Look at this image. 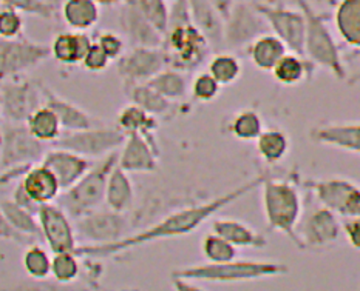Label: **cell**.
Here are the masks:
<instances>
[{
    "instance_id": "cell-1",
    "label": "cell",
    "mask_w": 360,
    "mask_h": 291,
    "mask_svg": "<svg viewBox=\"0 0 360 291\" xmlns=\"http://www.w3.org/2000/svg\"><path fill=\"white\" fill-rule=\"evenodd\" d=\"M262 176H257L254 179L248 180L243 185L233 188V190L224 193L212 201H207L205 203H195L191 207L179 208L174 213L162 217L158 222L152 224L150 226L144 228L138 233H131L125 238L112 242V243H101V245H91V243H85V245H77L75 248V253L81 257H90V259H104L125 253L131 248H136L146 243H152L156 241L164 239H175L183 238L198 230L200 225H202L212 216H215L218 211L232 205L233 202L245 198L246 194L254 191L255 188L262 187L263 182Z\"/></svg>"
},
{
    "instance_id": "cell-2",
    "label": "cell",
    "mask_w": 360,
    "mask_h": 291,
    "mask_svg": "<svg viewBox=\"0 0 360 291\" xmlns=\"http://www.w3.org/2000/svg\"><path fill=\"white\" fill-rule=\"evenodd\" d=\"M263 211L268 226L285 234L299 247L297 225L303 213L302 198L291 180L264 176L262 182Z\"/></svg>"
},
{
    "instance_id": "cell-3",
    "label": "cell",
    "mask_w": 360,
    "mask_h": 291,
    "mask_svg": "<svg viewBox=\"0 0 360 291\" xmlns=\"http://www.w3.org/2000/svg\"><path fill=\"white\" fill-rule=\"evenodd\" d=\"M289 270L285 264L272 261H238L233 259L223 264H202L184 266L172 273L174 278L189 279L192 282H212V284H233L264 278L283 276Z\"/></svg>"
},
{
    "instance_id": "cell-4",
    "label": "cell",
    "mask_w": 360,
    "mask_h": 291,
    "mask_svg": "<svg viewBox=\"0 0 360 291\" xmlns=\"http://www.w3.org/2000/svg\"><path fill=\"white\" fill-rule=\"evenodd\" d=\"M116 165H118V153L113 151L99 162L93 163V167L73 187L62 191L58 203L67 211L70 217H81L90 211L98 210L101 203L105 202L108 176Z\"/></svg>"
},
{
    "instance_id": "cell-5",
    "label": "cell",
    "mask_w": 360,
    "mask_h": 291,
    "mask_svg": "<svg viewBox=\"0 0 360 291\" xmlns=\"http://www.w3.org/2000/svg\"><path fill=\"white\" fill-rule=\"evenodd\" d=\"M307 20V36H304V56L317 67H323L339 81L347 79V68L343 64L342 54L335 39L328 28L323 18L320 15L309 0H297Z\"/></svg>"
},
{
    "instance_id": "cell-6",
    "label": "cell",
    "mask_w": 360,
    "mask_h": 291,
    "mask_svg": "<svg viewBox=\"0 0 360 291\" xmlns=\"http://www.w3.org/2000/svg\"><path fill=\"white\" fill-rule=\"evenodd\" d=\"M162 51L166 54L167 67L191 73L207 59L212 46L193 22H189L167 28Z\"/></svg>"
},
{
    "instance_id": "cell-7",
    "label": "cell",
    "mask_w": 360,
    "mask_h": 291,
    "mask_svg": "<svg viewBox=\"0 0 360 291\" xmlns=\"http://www.w3.org/2000/svg\"><path fill=\"white\" fill-rule=\"evenodd\" d=\"M125 139H127V135L118 125L116 127L93 125V127L76 131H64L51 145L70 149V151L93 159V157H105L107 154L116 151L122 147Z\"/></svg>"
},
{
    "instance_id": "cell-8",
    "label": "cell",
    "mask_w": 360,
    "mask_h": 291,
    "mask_svg": "<svg viewBox=\"0 0 360 291\" xmlns=\"http://www.w3.org/2000/svg\"><path fill=\"white\" fill-rule=\"evenodd\" d=\"M45 145L28 130L27 123L5 122L0 136V165L4 170L30 167L44 159Z\"/></svg>"
},
{
    "instance_id": "cell-9",
    "label": "cell",
    "mask_w": 360,
    "mask_h": 291,
    "mask_svg": "<svg viewBox=\"0 0 360 291\" xmlns=\"http://www.w3.org/2000/svg\"><path fill=\"white\" fill-rule=\"evenodd\" d=\"M271 28L255 5L236 0L228 18L224 19L223 48L228 51L245 50Z\"/></svg>"
},
{
    "instance_id": "cell-10",
    "label": "cell",
    "mask_w": 360,
    "mask_h": 291,
    "mask_svg": "<svg viewBox=\"0 0 360 291\" xmlns=\"http://www.w3.org/2000/svg\"><path fill=\"white\" fill-rule=\"evenodd\" d=\"M304 187L317 202L347 219L360 217V185L345 177L307 179Z\"/></svg>"
},
{
    "instance_id": "cell-11",
    "label": "cell",
    "mask_w": 360,
    "mask_h": 291,
    "mask_svg": "<svg viewBox=\"0 0 360 291\" xmlns=\"http://www.w3.org/2000/svg\"><path fill=\"white\" fill-rule=\"evenodd\" d=\"M342 224L330 208L319 202V205L307 208L297 225V238L300 250L320 251L340 239Z\"/></svg>"
},
{
    "instance_id": "cell-12",
    "label": "cell",
    "mask_w": 360,
    "mask_h": 291,
    "mask_svg": "<svg viewBox=\"0 0 360 291\" xmlns=\"http://www.w3.org/2000/svg\"><path fill=\"white\" fill-rule=\"evenodd\" d=\"M50 56V46L30 41L23 36L18 39L0 37V82L36 68Z\"/></svg>"
},
{
    "instance_id": "cell-13",
    "label": "cell",
    "mask_w": 360,
    "mask_h": 291,
    "mask_svg": "<svg viewBox=\"0 0 360 291\" xmlns=\"http://www.w3.org/2000/svg\"><path fill=\"white\" fill-rule=\"evenodd\" d=\"M0 104L5 122L25 123L28 117L44 105L42 86L27 79H8L0 82Z\"/></svg>"
},
{
    "instance_id": "cell-14",
    "label": "cell",
    "mask_w": 360,
    "mask_h": 291,
    "mask_svg": "<svg viewBox=\"0 0 360 291\" xmlns=\"http://www.w3.org/2000/svg\"><path fill=\"white\" fill-rule=\"evenodd\" d=\"M76 234L91 245L112 243L129 236L130 222L125 213L115 210H95L76 219Z\"/></svg>"
},
{
    "instance_id": "cell-15",
    "label": "cell",
    "mask_w": 360,
    "mask_h": 291,
    "mask_svg": "<svg viewBox=\"0 0 360 291\" xmlns=\"http://www.w3.org/2000/svg\"><path fill=\"white\" fill-rule=\"evenodd\" d=\"M258 11L268 22L271 33L283 41L286 48L304 56V36H307V20L300 8H288L281 4L257 6Z\"/></svg>"
},
{
    "instance_id": "cell-16",
    "label": "cell",
    "mask_w": 360,
    "mask_h": 291,
    "mask_svg": "<svg viewBox=\"0 0 360 291\" xmlns=\"http://www.w3.org/2000/svg\"><path fill=\"white\" fill-rule=\"evenodd\" d=\"M167 67L166 54L161 48L150 46H131L122 56L116 60V72L122 79L124 88L131 85L146 83L161 69Z\"/></svg>"
},
{
    "instance_id": "cell-17",
    "label": "cell",
    "mask_w": 360,
    "mask_h": 291,
    "mask_svg": "<svg viewBox=\"0 0 360 291\" xmlns=\"http://www.w3.org/2000/svg\"><path fill=\"white\" fill-rule=\"evenodd\" d=\"M37 219L41 224L42 238L53 253L59 251H75L76 230L70 220V215L59 203H42L37 211Z\"/></svg>"
},
{
    "instance_id": "cell-18",
    "label": "cell",
    "mask_w": 360,
    "mask_h": 291,
    "mask_svg": "<svg viewBox=\"0 0 360 291\" xmlns=\"http://www.w3.org/2000/svg\"><path fill=\"white\" fill-rule=\"evenodd\" d=\"M120 27L130 46L161 48L164 36L139 11L135 0H125L120 10Z\"/></svg>"
},
{
    "instance_id": "cell-19",
    "label": "cell",
    "mask_w": 360,
    "mask_h": 291,
    "mask_svg": "<svg viewBox=\"0 0 360 291\" xmlns=\"http://www.w3.org/2000/svg\"><path fill=\"white\" fill-rule=\"evenodd\" d=\"M41 163H44L46 168L51 170L53 175L56 176L62 191H65L70 187H73L77 180L93 167V162L89 157L58 147H53L51 149H49Z\"/></svg>"
},
{
    "instance_id": "cell-20",
    "label": "cell",
    "mask_w": 360,
    "mask_h": 291,
    "mask_svg": "<svg viewBox=\"0 0 360 291\" xmlns=\"http://www.w3.org/2000/svg\"><path fill=\"white\" fill-rule=\"evenodd\" d=\"M160 148L153 147L141 135H127L118 153V165L129 172H153L158 168Z\"/></svg>"
},
{
    "instance_id": "cell-21",
    "label": "cell",
    "mask_w": 360,
    "mask_h": 291,
    "mask_svg": "<svg viewBox=\"0 0 360 291\" xmlns=\"http://www.w3.org/2000/svg\"><path fill=\"white\" fill-rule=\"evenodd\" d=\"M312 142L360 154V122L322 123L309 133Z\"/></svg>"
},
{
    "instance_id": "cell-22",
    "label": "cell",
    "mask_w": 360,
    "mask_h": 291,
    "mask_svg": "<svg viewBox=\"0 0 360 291\" xmlns=\"http://www.w3.org/2000/svg\"><path fill=\"white\" fill-rule=\"evenodd\" d=\"M193 25L206 36L212 50H223L224 19L212 0H187Z\"/></svg>"
},
{
    "instance_id": "cell-23",
    "label": "cell",
    "mask_w": 360,
    "mask_h": 291,
    "mask_svg": "<svg viewBox=\"0 0 360 291\" xmlns=\"http://www.w3.org/2000/svg\"><path fill=\"white\" fill-rule=\"evenodd\" d=\"M20 184L31 196V199L37 202L39 205L58 201L62 191L56 176L44 163L31 165L20 177Z\"/></svg>"
},
{
    "instance_id": "cell-24",
    "label": "cell",
    "mask_w": 360,
    "mask_h": 291,
    "mask_svg": "<svg viewBox=\"0 0 360 291\" xmlns=\"http://www.w3.org/2000/svg\"><path fill=\"white\" fill-rule=\"evenodd\" d=\"M41 86H42V94H44V104L49 105L53 111L58 114L59 121L62 123V130L76 131V130L93 127V125H98V121L95 117L90 116L87 111H84L82 108L73 104V102L60 97L59 94L54 93L51 88H49V86H45L42 83Z\"/></svg>"
},
{
    "instance_id": "cell-25",
    "label": "cell",
    "mask_w": 360,
    "mask_h": 291,
    "mask_svg": "<svg viewBox=\"0 0 360 291\" xmlns=\"http://www.w3.org/2000/svg\"><path fill=\"white\" fill-rule=\"evenodd\" d=\"M93 42L87 31H62L53 39L51 56L64 65L81 64Z\"/></svg>"
},
{
    "instance_id": "cell-26",
    "label": "cell",
    "mask_w": 360,
    "mask_h": 291,
    "mask_svg": "<svg viewBox=\"0 0 360 291\" xmlns=\"http://www.w3.org/2000/svg\"><path fill=\"white\" fill-rule=\"evenodd\" d=\"M316 68L317 65L314 62H311L307 56L288 51L285 56L277 62V65L274 67L271 73L278 83L285 86H295L314 76Z\"/></svg>"
},
{
    "instance_id": "cell-27",
    "label": "cell",
    "mask_w": 360,
    "mask_h": 291,
    "mask_svg": "<svg viewBox=\"0 0 360 291\" xmlns=\"http://www.w3.org/2000/svg\"><path fill=\"white\" fill-rule=\"evenodd\" d=\"M107 207L120 213H127L135 203V185L129 176V171L122 170L116 165L108 176L107 190H105Z\"/></svg>"
},
{
    "instance_id": "cell-28",
    "label": "cell",
    "mask_w": 360,
    "mask_h": 291,
    "mask_svg": "<svg viewBox=\"0 0 360 291\" xmlns=\"http://www.w3.org/2000/svg\"><path fill=\"white\" fill-rule=\"evenodd\" d=\"M289 50L283 43L281 39H278L274 33L262 34L258 39L248 46V53L250 62L254 67L260 72H272L277 62L285 56Z\"/></svg>"
},
{
    "instance_id": "cell-29",
    "label": "cell",
    "mask_w": 360,
    "mask_h": 291,
    "mask_svg": "<svg viewBox=\"0 0 360 291\" xmlns=\"http://www.w3.org/2000/svg\"><path fill=\"white\" fill-rule=\"evenodd\" d=\"M212 231L232 242L237 248H264L266 239L252 226L236 219H214Z\"/></svg>"
},
{
    "instance_id": "cell-30",
    "label": "cell",
    "mask_w": 360,
    "mask_h": 291,
    "mask_svg": "<svg viewBox=\"0 0 360 291\" xmlns=\"http://www.w3.org/2000/svg\"><path fill=\"white\" fill-rule=\"evenodd\" d=\"M118 127L125 133V135H133V133H136V135L146 137L153 147L160 148L155 139V131L158 128L156 116L148 114L146 109L141 107L135 104L124 107L118 114Z\"/></svg>"
},
{
    "instance_id": "cell-31",
    "label": "cell",
    "mask_w": 360,
    "mask_h": 291,
    "mask_svg": "<svg viewBox=\"0 0 360 291\" xmlns=\"http://www.w3.org/2000/svg\"><path fill=\"white\" fill-rule=\"evenodd\" d=\"M334 23L342 41L360 50V0H339Z\"/></svg>"
},
{
    "instance_id": "cell-32",
    "label": "cell",
    "mask_w": 360,
    "mask_h": 291,
    "mask_svg": "<svg viewBox=\"0 0 360 291\" xmlns=\"http://www.w3.org/2000/svg\"><path fill=\"white\" fill-rule=\"evenodd\" d=\"M99 5L95 0H65L60 8V18L75 31H89L99 20Z\"/></svg>"
},
{
    "instance_id": "cell-33",
    "label": "cell",
    "mask_w": 360,
    "mask_h": 291,
    "mask_svg": "<svg viewBox=\"0 0 360 291\" xmlns=\"http://www.w3.org/2000/svg\"><path fill=\"white\" fill-rule=\"evenodd\" d=\"M25 123L28 130L31 131V135L44 144H53L54 140H58L62 133H64L58 114L45 104L42 107H39L36 111L28 117V121Z\"/></svg>"
},
{
    "instance_id": "cell-34",
    "label": "cell",
    "mask_w": 360,
    "mask_h": 291,
    "mask_svg": "<svg viewBox=\"0 0 360 291\" xmlns=\"http://www.w3.org/2000/svg\"><path fill=\"white\" fill-rule=\"evenodd\" d=\"M257 151L262 159L268 165H276L288 156L291 149V140L285 131L278 128L263 130L260 136L255 140Z\"/></svg>"
},
{
    "instance_id": "cell-35",
    "label": "cell",
    "mask_w": 360,
    "mask_h": 291,
    "mask_svg": "<svg viewBox=\"0 0 360 291\" xmlns=\"http://www.w3.org/2000/svg\"><path fill=\"white\" fill-rule=\"evenodd\" d=\"M0 208H2L4 215L10 220V224L30 239H44L41 224H39L37 215L30 211L27 208L20 207L19 203H15L13 199L0 201Z\"/></svg>"
},
{
    "instance_id": "cell-36",
    "label": "cell",
    "mask_w": 360,
    "mask_h": 291,
    "mask_svg": "<svg viewBox=\"0 0 360 291\" xmlns=\"http://www.w3.org/2000/svg\"><path fill=\"white\" fill-rule=\"evenodd\" d=\"M124 93L127 94L131 104L146 109V111L152 116L166 114L172 105V102L169 99L164 97L162 94H160L147 82L131 85L129 88H124Z\"/></svg>"
},
{
    "instance_id": "cell-37",
    "label": "cell",
    "mask_w": 360,
    "mask_h": 291,
    "mask_svg": "<svg viewBox=\"0 0 360 291\" xmlns=\"http://www.w3.org/2000/svg\"><path fill=\"white\" fill-rule=\"evenodd\" d=\"M147 83L153 86L156 91L162 94V96L169 99L170 102L184 99L187 94V88H189L186 73L170 67L161 69V72L153 76Z\"/></svg>"
},
{
    "instance_id": "cell-38",
    "label": "cell",
    "mask_w": 360,
    "mask_h": 291,
    "mask_svg": "<svg viewBox=\"0 0 360 291\" xmlns=\"http://www.w3.org/2000/svg\"><path fill=\"white\" fill-rule=\"evenodd\" d=\"M207 72L212 74L221 86H229L236 83L243 74L241 60L233 56L231 51H218L210 59L207 65Z\"/></svg>"
},
{
    "instance_id": "cell-39",
    "label": "cell",
    "mask_w": 360,
    "mask_h": 291,
    "mask_svg": "<svg viewBox=\"0 0 360 291\" xmlns=\"http://www.w3.org/2000/svg\"><path fill=\"white\" fill-rule=\"evenodd\" d=\"M264 130L262 116L255 109H241L229 122L231 135L243 142H255Z\"/></svg>"
},
{
    "instance_id": "cell-40",
    "label": "cell",
    "mask_w": 360,
    "mask_h": 291,
    "mask_svg": "<svg viewBox=\"0 0 360 291\" xmlns=\"http://www.w3.org/2000/svg\"><path fill=\"white\" fill-rule=\"evenodd\" d=\"M201 251L207 262L223 264L237 259L238 248L223 236L212 231L207 233L201 241Z\"/></svg>"
},
{
    "instance_id": "cell-41",
    "label": "cell",
    "mask_w": 360,
    "mask_h": 291,
    "mask_svg": "<svg viewBox=\"0 0 360 291\" xmlns=\"http://www.w3.org/2000/svg\"><path fill=\"white\" fill-rule=\"evenodd\" d=\"M53 257L37 243H30L22 256V266L30 278L44 280L51 276Z\"/></svg>"
},
{
    "instance_id": "cell-42",
    "label": "cell",
    "mask_w": 360,
    "mask_h": 291,
    "mask_svg": "<svg viewBox=\"0 0 360 291\" xmlns=\"http://www.w3.org/2000/svg\"><path fill=\"white\" fill-rule=\"evenodd\" d=\"M81 256H77L75 251H59L53 253L51 261V276L59 284H70L76 280L81 274Z\"/></svg>"
},
{
    "instance_id": "cell-43",
    "label": "cell",
    "mask_w": 360,
    "mask_h": 291,
    "mask_svg": "<svg viewBox=\"0 0 360 291\" xmlns=\"http://www.w3.org/2000/svg\"><path fill=\"white\" fill-rule=\"evenodd\" d=\"M139 11L146 15V19L160 31L162 36H166L169 28V10L166 0H135Z\"/></svg>"
},
{
    "instance_id": "cell-44",
    "label": "cell",
    "mask_w": 360,
    "mask_h": 291,
    "mask_svg": "<svg viewBox=\"0 0 360 291\" xmlns=\"http://www.w3.org/2000/svg\"><path fill=\"white\" fill-rule=\"evenodd\" d=\"M221 85L218 83L217 79L210 74L209 72L200 73L193 77L192 85H191V91H192V97L197 102H212L218 97L220 94Z\"/></svg>"
},
{
    "instance_id": "cell-45",
    "label": "cell",
    "mask_w": 360,
    "mask_h": 291,
    "mask_svg": "<svg viewBox=\"0 0 360 291\" xmlns=\"http://www.w3.org/2000/svg\"><path fill=\"white\" fill-rule=\"evenodd\" d=\"M4 6H10L20 13L36 15L44 20H54L58 19V13L50 8L49 5L42 4L41 0H0Z\"/></svg>"
},
{
    "instance_id": "cell-46",
    "label": "cell",
    "mask_w": 360,
    "mask_h": 291,
    "mask_svg": "<svg viewBox=\"0 0 360 291\" xmlns=\"http://www.w3.org/2000/svg\"><path fill=\"white\" fill-rule=\"evenodd\" d=\"M23 33L22 13L10 6L0 8V37L18 39Z\"/></svg>"
},
{
    "instance_id": "cell-47",
    "label": "cell",
    "mask_w": 360,
    "mask_h": 291,
    "mask_svg": "<svg viewBox=\"0 0 360 291\" xmlns=\"http://www.w3.org/2000/svg\"><path fill=\"white\" fill-rule=\"evenodd\" d=\"M110 57L107 56V53L101 48V45L95 41L91 43L89 51L85 53V56L81 60V65L85 69V72L90 73H101L105 72L110 65Z\"/></svg>"
},
{
    "instance_id": "cell-48",
    "label": "cell",
    "mask_w": 360,
    "mask_h": 291,
    "mask_svg": "<svg viewBox=\"0 0 360 291\" xmlns=\"http://www.w3.org/2000/svg\"><path fill=\"white\" fill-rule=\"evenodd\" d=\"M96 42L101 45L110 60H118L125 53V39L113 31H103L96 39Z\"/></svg>"
},
{
    "instance_id": "cell-49",
    "label": "cell",
    "mask_w": 360,
    "mask_h": 291,
    "mask_svg": "<svg viewBox=\"0 0 360 291\" xmlns=\"http://www.w3.org/2000/svg\"><path fill=\"white\" fill-rule=\"evenodd\" d=\"M0 239L4 241H13L15 243H20V245H30L34 241L23 236L22 233H19L15 228L10 224V220L6 219V216L4 215L2 208H0Z\"/></svg>"
},
{
    "instance_id": "cell-50",
    "label": "cell",
    "mask_w": 360,
    "mask_h": 291,
    "mask_svg": "<svg viewBox=\"0 0 360 291\" xmlns=\"http://www.w3.org/2000/svg\"><path fill=\"white\" fill-rule=\"evenodd\" d=\"M342 233L345 234L349 245L360 251V217H347L343 220Z\"/></svg>"
},
{
    "instance_id": "cell-51",
    "label": "cell",
    "mask_w": 360,
    "mask_h": 291,
    "mask_svg": "<svg viewBox=\"0 0 360 291\" xmlns=\"http://www.w3.org/2000/svg\"><path fill=\"white\" fill-rule=\"evenodd\" d=\"M11 199L15 203H19L20 207L27 208L30 211H33V213H36V215H37V211H39V207H41L37 202H34L33 199H31V196L25 191V188L22 187L20 182L18 184V187H15V190L13 191V198Z\"/></svg>"
},
{
    "instance_id": "cell-52",
    "label": "cell",
    "mask_w": 360,
    "mask_h": 291,
    "mask_svg": "<svg viewBox=\"0 0 360 291\" xmlns=\"http://www.w3.org/2000/svg\"><path fill=\"white\" fill-rule=\"evenodd\" d=\"M212 4L217 6V10L220 11V14L223 15V19L228 18L229 11L232 10L233 4H236V0H212Z\"/></svg>"
},
{
    "instance_id": "cell-53",
    "label": "cell",
    "mask_w": 360,
    "mask_h": 291,
    "mask_svg": "<svg viewBox=\"0 0 360 291\" xmlns=\"http://www.w3.org/2000/svg\"><path fill=\"white\" fill-rule=\"evenodd\" d=\"M238 2H246L255 6H264V5H276L280 4V0H238Z\"/></svg>"
},
{
    "instance_id": "cell-54",
    "label": "cell",
    "mask_w": 360,
    "mask_h": 291,
    "mask_svg": "<svg viewBox=\"0 0 360 291\" xmlns=\"http://www.w3.org/2000/svg\"><path fill=\"white\" fill-rule=\"evenodd\" d=\"M41 2L45 4V5H49L58 14H60V8H62V5H64L65 0H41Z\"/></svg>"
},
{
    "instance_id": "cell-55",
    "label": "cell",
    "mask_w": 360,
    "mask_h": 291,
    "mask_svg": "<svg viewBox=\"0 0 360 291\" xmlns=\"http://www.w3.org/2000/svg\"><path fill=\"white\" fill-rule=\"evenodd\" d=\"M99 6H115V5H122L125 0H95Z\"/></svg>"
},
{
    "instance_id": "cell-56",
    "label": "cell",
    "mask_w": 360,
    "mask_h": 291,
    "mask_svg": "<svg viewBox=\"0 0 360 291\" xmlns=\"http://www.w3.org/2000/svg\"><path fill=\"white\" fill-rule=\"evenodd\" d=\"M5 125V119H4V111H2V104H0V136H2V130Z\"/></svg>"
}]
</instances>
